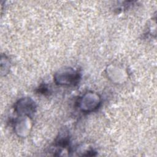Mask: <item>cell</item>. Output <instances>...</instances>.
I'll return each instance as SVG.
<instances>
[{"label":"cell","mask_w":157,"mask_h":157,"mask_svg":"<svg viewBox=\"0 0 157 157\" xmlns=\"http://www.w3.org/2000/svg\"><path fill=\"white\" fill-rule=\"evenodd\" d=\"M35 102L30 99H21L17 102L15 109L20 115H30L35 111Z\"/></svg>","instance_id":"7a4b0ae2"},{"label":"cell","mask_w":157,"mask_h":157,"mask_svg":"<svg viewBox=\"0 0 157 157\" xmlns=\"http://www.w3.org/2000/svg\"><path fill=\"white\" fill-rule=\"evenodd\" d=\"M79 79V73L71 69L67 68L59 71L55 75V80L61 85H73Z\"/></svg>","instance_id":"6da1fadb"}]
</instances>
